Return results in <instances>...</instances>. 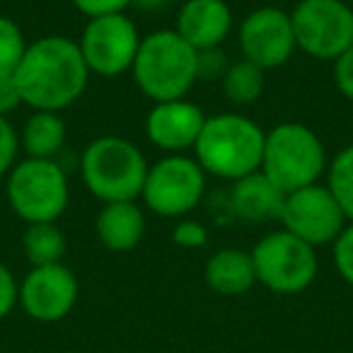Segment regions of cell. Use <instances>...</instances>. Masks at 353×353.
Listing matches in <instances>:
<instances>
[{"mask_svg": "<svg viewBox=\"0 0 353 353\" xmlns=\"http://www.w3.org/2000/svg\"><path fill=\"white\" fill-rule=\"evenodd\" d=\"M12 75L22 102L34 112H61L85 92L90 68L78 41L49 34L27 44Z\"/></svg>", "mask_w": 353, "mask_h": 353, "instance_id": "obj_1", "label": "cell"}, {"mask_svg": "<svg viewBox=\"0 0 353 353\" xmlns=\"http://www.w3.org/2000/svg\"><path fill=\"white\" fill-rule=\"evenodd\" d=\"M131 73L141 92L152 102L184 99L199 80V51L174 30H157L141 39Z\"/></svg>", "mask_w": 353, "mask_h": 353, "instance_id": "obj_2", "label": "cell"}, {"mask_svg": "<svg viewBox=\"0 0 353 353\" xmlns=\"http://www.w3.org/2000/svg\"><path fill=\"white\" fill-rule=\"evenodd\" d=\"M266 133L242 114H216L206 117L196 145V162L203 172L221 179L237 182L259 172Z\"/></svg>", "mask_w": 353, "mask_h": 353, "instance_id": "obj_3", "label": "cell"}, {"mask_svg": "<svg viewBox=\"0 0 353 353\" xmlns=\"http://www.w3.org/2000/svg\"><path fill=\"white\" fill-rule=\"evenodd\" d=\"M327 167L324 145L305 123L285 121L264 136L259 172L283 194L317 184Z\"/></svg>", "mask_w": 353, "mask_h": 353, "instance_id": "obj_4", "label": "cell"}, {"mask_svg": "<svg viewBox=\"0 0 353 353\" xmlns=\"http://www.w3.org/2000/svg\"><path fill=\"white\" fill-rule=\"evenodd\" d=\"M80 172L88 192L102 203L136 201L143 194L148 162L131 141L102 136L85 148Z\"/></svg>", "mask_w": 353, "mask_h": 353, "instance_id": "obj_5", "label": "cell"}, {"mask_svg": "<svg viewBox=\"0 0 353 353\" xmlns=\"http://www.w3.org/2000/svg\"><path fill=\"white\" fill-rule=\"evenodd\" d=\"M68 176L56 160L25 157L8 172V201L27 225L56 223L68 206Z\"/></svg>", "mask_w": 353, "mask_h": 353, "instance_id": "obj_6", "label": "cell"}, {"mask_svg": "<svg viewBox=\"0 0 353 353\" xmlns=\"http://www.w3.org/2000/svg\"><path fill=\"white\" fill-rule=\"evenodd\" d=\"M256 281L281 295L303 293L317 276L314 247L298 240L288 230H274L264 235L252 250Z\"/></svg>", "mask_w": 353, "mask_h": 353, "instance_id": "obj_7", "label": "cell"}, {"mask_svg": "<svg viewBox=\"0 0 353 353\" xmlns=\"http://www.w3.org/2000/svg\"><path fill=\"white\" fill-rule=\"evenodd\" d=\"M206 192V172L196 157L167 155L148 167L143 184V201L162 218H182L199 206Z\"/></svg>", "mask_w": 353, "mask_h": 353, "instance_id": "obj_8", "label": "cell"}, {"mask_svg": "<svg viewBox=\"0 0 353 353\" xmlns=\"http://www.w3.org/2000/svg\"><path fill=\"white\" fill-rule=\"evenodd\" d=\"M290 22L295 46L317 61H336L353 44V10L343 0H300Z\"/></svg>", "mask_w": 353, "mask_h": 353, "instance_id": "obj_9", "label": "cell"}, {"mask_svg": "<svg viewBox=\"0 0 353 353\" xmlns=\"http://www.w3.org/2000/svg\"><path fill=\"white\" fill-rule=\"evenodd\" d=\"M141 39L143 37L138 34L131 17L119 12V15L92 17L85 25L78 46L90 73L114 78L131 70Z\"/></svg>", "mask_w": 353, "mask_h": 353, "instance_id": "obj_10", "label": "cell"}, {"mask_svg": "<svg viewBox=\"0 0 353 353\" xmlns=\"http://www.w3.org/2000/svg\"><path fill=\"white\" fill-rule=\"evenodd\" d=\"M279 221L283 223V230L307 242L310 247L329 245L346 228V216L339 201L329 192V187L319 184L285 194Z\"/></svg>", "mask_w": 353, "mask_h": 353, "instance_id": "obj_11", "label": "cell"}, {"mask_svg": "<svg viewBox=\"0 0 353 353\" xmlns=\"http://www.w3.org/2000/svg\"><path fill=\"white\" fill-rule=\"evenodd\" d=\"M240 49L245 61L261 70L279 68L293 56L295 34L290 15L279 8H259L240 25Z\"/></svg>", "mask_w": 353, "mask_h": 353, "instance_id": "obj_12", "label": "cell"}, {"mask_svg": "<svg viewBox=\"0 0 353 353\" xmlns=\"http://www.w3.org/2000/svg\"><path fill=\"white\" fill-rule=\"evenodd\" d=\"M80 285L63 264L34 266L20 283V305L37 322H59L75 307Z\"/></svg>", "mask_w": 353, "mask_h": 353, "instance_id": "obj_13", "label": "cell"}, {"mask_svg": "<svg viewBox=\"0 0 353 353\" xmlns=\"http://www.w3.org/2000/svg\"><path fill=\"white\" fill-rule=\"evenodd\" d=\"M203 123L206 117L201 107L189 99H167V102H155V107L148 112L145 133L152 145L174 155L196 145Z\"/></svg>", "mask_w": 353, "mask_h": 353, "instance_id": "obj_14", "label": "cell"}, {"mask_svg": "<svg viewBox=\"0 0 353 353\" xmlns=\"http://www.w3.org/2000/svg\"><path fill=\"white\" fill-rule=\"evenodd\" d=\"M232 30V12L225 0H187L176 15V34L194 51L218 49Z\"/></svg>", "mask_w": 353, "mask_h": 353, "instance_id": "obj_15", "label": "cell"}, {"mask_svg": "<svg viewBox=\"0 0 353 353\" xmlns=\"http://www.w3.org/2000/svg\"><path fill=\"white\" fill-rule=\"evenodd\" d=\"M97 237L107 250L112 252H128L143 240L145 232V216L136 201H117L104 203L94 221Z\"/></svg>", "mask_w": 353, "mask_h": 353, "instance_id": "obj_16", "label": "cell"}, {"mask_svg": "<svg viewBox=\"0 0 353 353\" xmlns=\"http://www.w3.org/2000/svg\"><path fill=\"white\" fill-rule=\"evenodd\" d=\"M285 194L276 189L261 172L237 179L230 194L232 213L245 221H269V218L281 216Z\"/></svg>", "mask_w": 353, "mask_h": 353, "instance_id": "obj_17", "label": "cell"}, {"mask_svg": "<svg viewBox=\"0 0 353 353\" xmlns=\"http://www.w3.org/2000/svg\"><path fill=\"white\" fill-rule=\"evenodd\" d=\"M206 283L221 295H242L256 283L252 252L245 250H221L206 261Z\"/></svg>", "mask_w": 353, "mask_h": 353, "instance_id": "obj_18", "label": "cell"}, {"mask_svg": "<svg viewBox=\"0 0 353 353\" xmlns=\"http://www.w3.org/2000/svg\"><path fill=\"white\" fill-rule=\"evenodd\" d=\"M65 143V123L59 112H34L22 128V148L27 157L54 160Z\"/></svg>", "mask_w": 353, "mask_h": 353, "instance_id": "obj_19", "label": "cell"}, {"mask_svg": "<svg viewBox=\"0 0 353 353\" xmlns=\"http://www.w3.org/2000/svg\"><path fill=\"white\" fill-rule=\"evenodd\" d=\"M22 250H25L32 269L61 264L65 254V237L56 223H34V225H27L25 235H22Z\"/></svg>", "mask_w": 353, "mask_h": 353, "instance_id": "obj_20", "label": "cell"}, {"mask_svg": "<svg viewBox=\"0 0 353 353\" xmlns=\"http://www.w3.org/2000/svg\"><path fill=\"white\" fill-rule=\"evenodd\" d=\"M223 90H225L228 99L235 104L256 102L264 90V70L250 61L228 65L225 75H223Z\"/></svg>", "mask_w": 353, "mask_h": 353, "instance_id": "obj_21", "label": "cell"}, {"mask_svg": "<svg viewBox=\"0 0 353 353\" xmlns=\"http://www.w3.org/2000/svg\"><path fill=\"white\" fill-rule=\"evenodd\" d=\"M329 192L341 206L346 221L353 223V145L343 148L329 167Z\"/></svg>", "mask_w": 353, "mask_h": 353, "instance_id": "obj_22", "label": "cell"}, {"mask_svg": "<svg viewBox=\"0 0 353 353\" xmlns=\"http://www.w3.org/2000/svg\"><path fill=\"white\" fill-rule=\"evenodd\" d=\"M27 51V39L20 25L10 17L0 15V75L15 73Z\"/></svg>", "mask_w": 353, "mask_h": 353, "instance_id": "obj_23", "label": "cell"}, {"mask_svg": "<svg viewBox=\"0 0 353 353\" xmlns=\"http://www.w3.org/2000/svg\"><path fill=\"white\" fill-rule=\"evenodd\" d=\"M334 264L341 279L353 288V223L341 230V235L334 240Z\"/></svg>", "mask_w": 353, "mask_h": 353, "instance_id": "obj_24", "label": "cell"}, {"mask_svg": "<svg viewBox=\"0 0 353 353\" xmlns=\"http://www.w3.org/2000/svg\"><path fill=\"white\" fill-rule=\"evenodd\" d=\"M17 148H20V138H17L15 128L6 117H0V176L12 170Z\"/></svg>", "mask_w": 353, "mask_h": 353, "instance_id": "obj_25", "label": "cell"}, {"mask_svg": "<svg viewBox=\"0 0 353 353\" xmlns=\"http://www.w3.org/2000/svg\"><path fill=\"white\" fill-rule=\"evenodd\" d=\"M17 303H20V285L12 271L0 261V319H6Z\"/></svg>", "mask_w": 353, "mask_h": 353, "instance_id": "obj_26", "label": "cell"}, {"mask_svg": "<svg viewBox=\"0 0 353 353\" xmlns=\"http://www.w3.org/2000/svg\"><path fill=\"white\" fill-rule=\"evenodd\" d=\"M172 240L179 247H187V250H194V247H203L208 242V230L196 221H182L176 223L174 232H172Z\"/></svg>", "mask_w": 353, "mask_h": 353, "instance_id": "obj_27", "label": "cell"}, {"mask_svg": "<svg viewBox=\"0 0 353 353\" xmlns=\"http://www.w3.org/2000/svg\"><path fill=\"white\" fill-rule=\"evenodd\" d=\"M73 6L92 20V17L119 15L128 6H133V0H73Z\"/></svg>", "mask_w": 353, "mask_h": 353, "instance_id": "obj_28", "label": "cell"}, {"mask_svg": "<svg viewBox=\"0 0 353 353\" xmlns=\"http://www.w3.org/2000/svg\"><path fill=\"white\" fill-rule=\"evenodd\" d=\"M334 78H336L339 92L353 102V44L334 61Z\"/></svg>", "mask_w": 353, "mask_h": 353, "instance_id": "obj_29", "label": "cell"}, {"mask_svg": "<svg viewBox=\"0 0 353 353\" xmlns=\"http://www.w3.org/2000/svg\"><path fill=\"white\" fill-rule=\"evenodd\" d=\"M22 104L20 90H17L15 75L3 73L0 75V117H8L10 112H15Z\"/></svg>", "mask_w": 353, "mask_h": 353, "instance_id": "obj_30", "label": "cell"}, {"mask_svg": "<svg viewBox=\"0 0 353 353\" xmlns=\"http://www.w3.org/2000/svg\"><path fill=\"white\" fill-rule=\"evenodd\" d=\"M225 70L228 63L221 49L199 51V78H223Z\"/></svg>", "mask_w": 353, "mask_h": 353, "instance_id": "obj_31", "label": "cell"}, {"mask_svg": "<svg viewBox=\"0 0 353 353\" xmlns=\"http://www.w3.org/2000/svg\"><path fill=\"white\" fill-rule=\"evenodd\" d=\"M167 0H133V6L143 8V10H157V8L165 6Z\"/></svg>", "mask_w": 353, "mask_h": 353, "instance_id": "obj_32", "label": "cell"}]
</instances>
